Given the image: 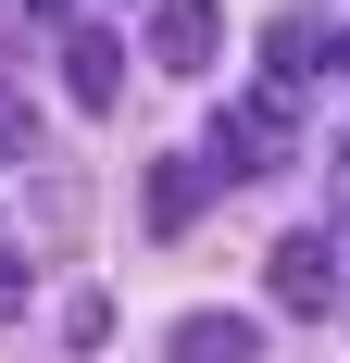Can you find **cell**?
<instances>
[{"instance_id": "8", "label": "cell", "mask_w": 350, "mask_h": 363, "mask_svg": "<svg viewBox=\"0 0 350 363\" xmlns=\"http://www.w3.org/2000/svg\"><path fill=\"white\" fill-rule=\"evenodd\" d=\"M63 338H75V351H113V301H101V289L63 301Z\"/></svg>"}, {"instance_id": "7", "label": "cell", "mask_w": 350, "mask_h": 363, "mask_svg": "<svg viewBox=\"0 0 350 363\" xmlns=\"http://www.w3.org/2000/svg\"><path fill=\"white\" fill-rule=\"evenodd\" d=\"M163 351L175 363H263V313H225V301H213V313H175Z\"/></svg>"}, {"instance_id": "11", "label": "cell", "mask_w": 350, "mask_h": 363, "mask_svg": "<svg viewBox=\"0 0 350 363\" xmlns=\"http://www.w3.org/2000/svg\"><path fill=\"white\" fill-rule=\"evenodd\" d=\"M13 313H26V263H0V326H13Z\"/></svg>"}, {"instance_id": "3", "label": "cell", "mask_w": 350, "mask_h": 363, "mask_svg": "<svg viewBox=\"0 0 350 363\" xmlns=\"http://www.w3.org/2000/svg\"><path fill=\"white\" fill-rule=\"evenodd\" d=\"M225 50V13L213 0H150V26H138V63H163V75H188L201 88V63Z\"/></svg>"}, {"instance_id": "2", "label": "cell", "mask_w": 350, "mask_h": 363, "mask_svg": "<svg viewBox=\"0 0 350 363\" xmlns=\"http://www.w3.org/2000/svg\"><path fill=\"white\" fill-rule=\"evenodd\" d=\"M263 301H276V313H288V326H325V313H338V238H325V225H313V238H276V251H263Z\"/></svg>"}, {"instance_id": "6", "label": "cell", "mask_w": 350, "mask_h": 363, "mask_svg": "<svg viewBox=\"0 0 350 363\" xmlns=\"http://www.w3.org/2000/svg\"><path fill=\"white\" fill-rule=\"evenodd\" d=\"M125 63H138V50H125L113 26H63V88H75L88 113H113V101H125Z\"/></svg>"}, {"instance_id": "10", "label": "cell", "mask_w": 350, "mask_h": 363, "mask_svg": "<svg viewBox=\"0 0 350 363\" xmlns=\"http://www.w3.org/2000/svg\"><path fill=\"white\" fill-rule=\"evenodd\" d=\"M26 150H38V113L13 101V88H0V163H26Z\"/></svg>"}, {"instance_id": "5", "label": "cell", "mask_w": 350, "mask_h": 363, "mask_svg": "<svg viewBox=\"0 0 350 363\" xmlns=\"http://www.w3.org/2000/svg\"><path fill=\"white\" fill-rule=\"evenodd\" d=\"M325 50H338V13H325V0H288L276 26H263V88H313Z\"/></svg>"}, {"instance_id": "13", "label": "cell", "mask_w": 350, "mask_h": 363, "mask_svg": "<svg viewBox=\"0 0 350 363\" xmlns=\"http://www.w3.org/2000/svg\"><path fill=\"white\" fill-rule=\"evenodd\" d=\"M325 75H350V26H338V50H325Z\"/></svg>"}, {"instance_id": "9", "label": "cell", "mask_w": 350, "mask_h": 363, "mask_svg": "<svg viewBox=\"0 0 350 363\" xmlns=\"http://www.w3.org/2000/svg\"><path fill=\"white\" fill-rule=\"evenodd\" d=\"M325 238H350V138L325 150Z\"/></svg>"}, {"instance_id": "14", "label": "cell", "mask_w": 350, "mask_h": 363, "mask_svg": "<svg viewBox=\"0 0 350 363\" xmlns=\"http://www.w3.org/2000/svg\"><path fill=\"white\" fill-rule=\"evenodd\" d=\"M0 263H26V251H13V225H0Z\"/></svg>"}, {"instance_id": "1", "label": "cell", "mask_w": 350, "mask_h": 363, "mask_svg": "<svg viewBox=\"0 0 350 363\" xmlns=\"http://www.w3.org/2000/svg\"><path fill=\"white\" fill-rule=\"evenodd\" d=\"M201 150H213V176H276V163H300V88H238V101H213Z\"/></svg>"}, {"instance_id": "12", "label": "cell", "mask_w": 350, "mask_h": 363, "mask_svg": "<svg viewBox=\"0 0 350 363\" xmlns=\"http://www.w3.org/2000/svg\"><path fill=\"white\" fill-rule=\"evenodd\" d=\"M26 13H38V26H88V0H26Z\"/></svg>"}, {"instance_id": "4", "label": "cell", "mask_w": 350, "mask_h": 363, "mask_svg": "<svg viewBox=\"0 0 350 363\" xmlns=\"http://www.w3.org/2000/svg\"><path fill=\"white\" fill-rule=\"evenodd\" d=\"M213 150H150V188H138V213H150V238H188V225L213 213Z\"/></svg>"}]
</instances>
